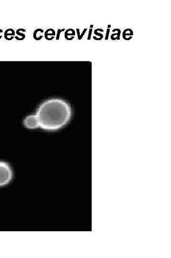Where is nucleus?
Returning <instances> with one entry per match:
<instances>
[{"mask_svg": "<svg viewBox=\"0 0 171 258\" xmlns=\"http://www.w3.org/2000/svg\"><path fill=\"white\" fill-rule=\"evenodd\" d=\"M87 30H88V29H87V28H85V29H84V30H83V32H82V34L80 35V37H79V40H80L82 39V38L83 37L84 35H85V34L86 33V31H87Z\"/></svg>", "mask_w": 171, "mask_h": 258, "instance_id": "obj_14", "label": "nucleus"}, {"mask_svg": "<svg viewBox=\"0 0 171 258\" xmlns=\"http://www.w3.org/2000/svg\"><path fill=\"white\" fill-rule=\"evenodd\" d=\"M92 30H93V28H89V35H88V40H90L91 39V35H92Z\"/></svg>", "mask_w": 171, "mask_h": 258, "instance_id": "obj_15", "label": "nucleus"}, {"mask_svg": "<svg viewBox=\"0 0 171 258\" xmlns=\"http://www.w3.org/2000/svg\"><path fill=\"white\" fill-rule=\"evenodd\" d=\"M76 31H77V35H78V39L79 40V37H80V30L78 28H77L76 29Z\"/></svg>", "mask_w": 171, "mask_h": 258, "instance_id": "obj_16", "label": "nucleus"}, {"mask_svg": "<svg viewBox=\"0 0 171 258\" xmlns=\"http://www.w3.org/2000/svg\"><path fill=\"white\" fill-rule=\"evenodd\" d=\"M133 31H132V30L129 28L126 29L123 32V38L125 40H130L132 38V36L133 35Z\"/></svg>", "mask_w": 171, "mask_h": 258, "instance_id": "obj_5", "label": "nucleus"}, {"mask_svg": "<svg viewBox=\"0 0 171 258\" xmlns=\"http://www.w3.org/2000/svg\"><path fill=\"white\" fill-rule=\"evenodd\" d=\"M15 35V32L13 29H7L4 34V36L6 40L9 41V37L11 36V37H13Z\"/></svg>", "mask_w": 171, "mask_h": 258, "instance_id": "obj_7", "label": "nucleus"}, {"mask_svg": "<svg viewBox=\"0 0 171 258\" xmlns=\"http://www.w3.org/2000/svg\"><path fill=\"white\" fill-rule=\"evenodd\" d=\"M23 123L24 125L29 129H35L39 126L36 115L27 116L23 119Z\"/></svg>", "mask_w": 171, "mask_h": 258, "instance_id": "obj_3", "label": "nucleus"}, {"mask_svg": "<svg viewBox=\"0 0 171 258\" xmlns=\"http://www.w3.org/2000/svg\"><path fill=\"white\" fill-rule=\"evenodd\" d=\"M13 177L11 166L5 161L0 160V187L9 184Z\"/></svg>", "mask_w": 171, "mask_h": 258, "instance_id": "obj_2", "label": "nucleus"}, {"mask_svg": "<svg viewBox=\"0 0 171 258\" xmlns=\"http://www.w3.org/2000/svg\"><path fill=\"white\" fill-rule=\"evenodd\" d=\"M56 33H55V30L53 29H47L45 32L44 36L46 40L50 41L54 39Z\"/></svg>", "mask_w": 171, "mask_h": 258, "instance_id": "obj_4", "label": "nucleus"}, {"mask_svg": "<svg viewBox=\"0 0 171 258\" xmlns=\"http://www.w3.org/2000/svg\"><path fill=\"white\" fill-rule=\"evenodd\" d=\"M68 103L59 98L48 99L38 109L36 116L39 126L47 131H55L66 125L71 117Z\"/></svg>", "mask_w": 171, "mask_h": 258, "instance_id": "obj_1", "label": "nucleus"}, {"mask_svg": "<svg viewBox=\"0 0 171 258\" xmlns=\"http://www.w3.org/2000/svg\"><path fill=\"white\" fill-rule=\"evenodd\" d=\"M111 28V25L110 24H109L108 26V28Z\"/></svg>", "mask_w": 171, "mask_h": 258, "instance_id": "obj_18", "label": "nucleus"}, {"mask_svg": "<svg viewBox=\"0 0 171 258\" xmlns=\"http://www.w3.org/2000/svg\"><path fill=\"white\" fill-rule=\"evenodd\" d=\"M43 32L44 31L42 29H37L35 30L33 35V37L34 39L37 41L41 40L43 37V35H41V34L43 33Z\"/></svg>", "mask_w": 171, "mask_h": 258, "instance_id": "obj_6", "label": "nucleus"}, {"mask_svg": "<svg viewBox=\"0 0 171 258\" xmlns=\"http://www.w3.org/2000/svg\"><path fill=\"white\" fill-rule=\"evenodd\" d=\"M116 31H117V33L113 34L111 35V39L112 40H116V39L118 40H120V36L121 35V30L118 28L114 29L112 30L113 32H115Z\"/></svg>", "mask_w": 171, "mask_h": 258, "instance_id": "obj_9", "label": "nucleus"}, {"mask_svg": "<svg viewBox=\"0 0 171 258\" xmlns=\"http://www.w3.org/2000/svg\"><path fill=\"white\" fill-rule=\"evenodd\" d=\"M65 30V28H63L62 29H59L58 30V31H57V36H56V40H59L60 39V35L61 34L62 32H63Z\"/></svg>", "mask_w": 171, "mask_h": 258, "instance_id": "obj_12", "label": "nucleus"}, {"mask_svg": "<svg viewBox=\"0 0 171 258\" xmlns=\"http://www.w3.org/2000/svg\"><path fill=\"white\" fill-rule=\"evenodd\" d=\"M2 31V30L0 29V31ZM1 37H2V35H0V39L1 38Z\"/></svg>", "mask_w": 171, "mask_h": 258, "instance_id": "obj_19", "label": "nucleus"}, {"mask_svg": "<svg viewBox=\"0 0 171 258\" xmlns=\"http://www.w3.org/2000/svg\"><path fill=\"white\" fill-rule=\"evenodd\" d=\"M93 24H92V25L91 24L90 26V28H93Z\"/></svg>", "mask_w": 171, "mask_h": 258, "instance_id": "obj_17", "label": "nucleus"}, {"mask_svg": "<svg viewBox=\"0 0 171 258\" xmlns=\"http://www.w3.org/2000/svg\"><path fill=\"white\" fill-rule=\"evenodd\" d=\"M75 35L76 32L75 30L74 29H72V28H70V29H67L65 31L64 36H65V39L66 40H68V41H70V39H69V36H74Z\"/></svg>", "mask_w": 171, "mask_h": 258, "instance_id": "obj_8", "label": "nucleus"}, {"mask_svg": "<svg viewBox=\"0 0 171 258\" xmlns=\"http://www.w3.org/2000/svg\"><path fill=\"white\" fill-rule=\"evenodd\" d=\"M100 31V32H104V30L102 29H100V28H97L96 29L95 31H94V34L95 35H96L97 36H99L100 37H99V40H101L103 39V35L102 34H100V33H98V31Z\"/></svg>", "mask_w": 171, "mask_h": 258, "instance_id": "obj_11", "label": "nucleus"}, {"mask_svg": "<svg viewBox=\"0 0 171 258\" xmlns=\"http://www.w3.org/2000/svg\"><path fill=\"white\" fill-rule=\"evenodd\" d=\"M110 31V28H107V32H106V37H105V40H108V39H109Z\"/></svg>", "mask_w": 171, "mask_h": 258, "instance_id": "obj_13", "label": "nucleus"}, {"mask_svg": "<svg viewBox=\"0 0 171 258\" xmlns=\"http://www.w3.org/2000/svg\"><path fill=\"white\" fill-rule=\"evenodd\" d=\"M21 31H23V32H26V30H25V29H23V28H20V29H18V30H17L16 32V34L18 35H19V36L21 37L19 39V41H22V40H23L25 39V37H26L25 35H24V34L21 33L20 32Z\"/></svg>", "mask_w": 171, "mask_h": 258, "instance_id": "obj_10", "label": "nucleus"}]
</instances>
